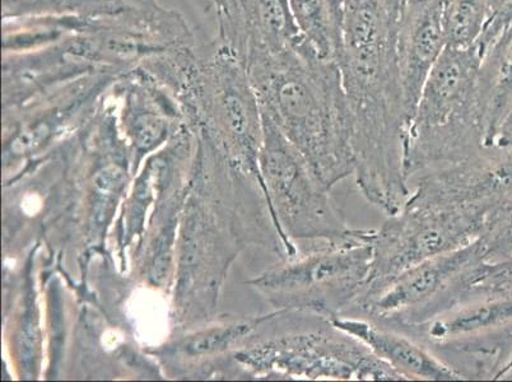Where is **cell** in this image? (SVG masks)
Returning a JSON list of instances; mask_svg holds the SVG:
<instances>
[{"label": "cell", "instance_id": "obj_1", "mask_svg": "<svg viewBox=\"0 0 512 382\" xmlns=\"http://www.w3.org/2000/svg\"><path fill=\"white\" fill-rule=\"evenodd\" d=\"M408 0H342L335 64L346 97L355 175L367 185L402 177L411 124L398 73V36Z\"/></svg>", "mask_w": 512, "mask_h": 382}, {"label": "cell", "instance_id": "obj_2", "mask_svg": "<svg viewBox=\"0 0 512 382\" xmlns=\"http://www.w3.org/2000/svg\"><path fill=\"white\" fill-rule=\"evenodd\" d=\"M262 114L302 153L332 190L355 174L348 111L335 62L316 54L309 41L281 54L245 60Z\"/></svg>", "mask_w": 512, "mask_h": 382}, {"label": "cell", "instance_id": "obj_3", "mask_svg": "<svg viewBox=\"0 0 512 382\" xmlns=\"http://www.w3.org/2000/svg\"><path fill=\"white\" fill-rule=\"evenodd\" d=\"M481 60L477 46H446L432 69L407 132V183L422 172L469 160L487 148Z\"/></svg>", "mask_w": 512, "mask_h": 382}, {"label": "cell", "instance_id": "obj_4", "mask_svg": "<svg viewBox=\"0 0 512 382\" xmlns=\"http://www.w3.org/2000/svg\"><path fill=\"white\" fill-rule=\"evenodd\" d=\"M374 230H360L341 241L307 245L254 286L302 315L330 320L348 314L369 281Z\"/></svg>", "mask_w": 512, "mask_h": 382}, {"label": "cell", "instance_id": "obj_5", "mask_svg": "<svg viewBox=\"0 0 512 382\" xmlns=\"http://www.w3.org/2000/svg\"><path fill=\"white\" fill-rule=\"evenodd\" d=\"M487 218L472 209L427 202L408 194L399 211L372 232L370 277L355 307L404 270L477 241Z\"/></svg>", "mask_w": 512, "mask_h": 382}, {"label": "cell", "instance_id": "obj_6", "mask_svg": "<svg viewBox=\"0 0 512 382\" xmlns=\"http://www.w3.org/2000/svg\"><path fill=\"white\" fill-rule=\"evenodd\" d=\"M260 163L274 220L292 248L297 246L291 239L313 245L348 239L360 231L347 225L330 190L316 177L299 149L265 115Z\"/></svg>", "mask_w": 512, "mask_h": 382}, {"label": "cell", "instance_id": "obj_7", "mask_svg": "<svg viewBox=\"0 0 512 382\" xmlns=\"http://www.w3.org/2000/svg\"><path fill=\"white\" fill-rule=\"evenodd\" d=\"M487 263L479 240L404 270L348 314L407 332L473 297Z\"/></svg>", "mask_w": 512, "mask_h": 382}, {"label": "cell", "instance_id": "obj_8", "mask_svg": "<svg viewBox=\"0 0 512 382\" xmlns=\"http://www.w3.org/2000/svg\"><path fill=\"white\" fill-rule=\"evenodd\" d=\"M67 44L74 57L120 74L167 51L194 46L195 37L175 9L157 0H129L118 12L82 18Z\"/></svg>", "mask_w": 512, "mask_h": 382}, {"label": "cell", "instance_id": "obj_9", "mask_svg": "<svg viewBox=\"0 0 512 382\" xmlns=\"http://www.w3.org/2000/svg\"><path fill=\"white\" fill-rule=\"evenodd\" d=\"M255 368L309 381H407L369 348L328 320L316 318L297 330L262 344L248 354Z\"/></svg>", "mask_w": 512, "mask_h": 382}, {"label": "cell", "instance_id": "obj_10", "mask_svg": "<svg viewBox=\"0 0 512 382\" xmlns=\"http://www.w3.org/2000/svg\"><path fill=\"white\" fill-rule=\"evenodd\" d=\"M216 8L221 44L244 62L251 55L281 54L305 43L290 0H221Z\"/></svg>", "mask_w": 512, "mask_h": 382}, {"label": "cell", "instance_id": "obj_11", "mask_svg": "<svg viewBox=\"0 0 512 382\" xmlns=\"http://www.w3.org/2000/svg\"><path fill=\"white\" fill-rule=\"evenodd\" d=\"M445 0H408L398 36V73L411 120L428 76L444 53Z\"/></svg>", "mask_w": 512, "mask_h": 382}, {"label": "cell", "instance_id": "obj_12", "mask_svg": "<svg viewBox=\"0 0 512 382\" xmlns=\"http://www.w3.org/2000/svg\"><path fill=\"white\" fill-rule=\"evenodd\" d=\"M343 333L361 342L381 361L388 363L407 381L470 380L453 363L442 360L431 348L411 335L358 314H341L328 320Z\"/></svg>", "mask_w": 512, "mask_h": 382}, {"label": "cell", "instance_id": "obj_13", "mask_svg": "<svg viewBox=\"0 0 512 382\" xmlns=\"http://www.w3.org/2000/svg\"><path fill=\"white\" fill-rule=\"evenodd\" d=\"M512 326V293L469 298L427 323L407 330L432 351L456 353Z\"/></svg>", "mask_w": 512, "mask_h": 382}, {"label": "cell", "instance_id": "obj_14", "mask_svg": "<svg viewBox=\"0 0 512 382\" xmlns=\"http://www.w3.org/2000/svg\"><path fill=\"white\" fill-rule=\"evenodd\" d=\"M65 39L23 53H3V87L6 96L23 99L32 95H45L73 79L104 71L74 57Z\"/></svg>", "mask_w": 512, "mask_h": 382}, {"label": "cell", "instance_id": "obj_15", "mask_svg": "<svg viewBox=\"0 0 512 382\" xmlns=\"http://www.w3.org/2000/svg\"><path fill=\"white\" fill-rule=\"evenodd\" d=\"M113 87L127 102L128 129L139 151L164 141L172 116L169 88L142 65L120 73Z\"/></svg>", "mask_w": 512, "mask_h": 382}, {"label": "cell", "instance_id": "obj_16", "mask_svg": "<svg viewBox=\"0 0 512 382\" xmlns=\"http://www.w3.org/2000/svg\"><path fill=\"white\" fill-rule=\"evenodd\" d=\"M479 88L486 113V146L492 147L512 113V25L484 51Z\"/></svg>", "mask_w": 512, "mask_h": 382}, {"label": "cell", "instance_id": "obj_17", "mask_svg": "<svg viewBox=\"0 0 512 382\" xmlns=\"http://www.w3.org/2000/svg\"><path fill=\"white\" fill-rule=\"evenodd\" d=\"M297 26L321 59L335 62L341 37L342 0H290Z\"/></svg>", "mask_w": 512, "mask_h": 382}, {"label": "cell", "instance_id": "obj_18", "mask_svg": "<svg viewBox=\"0 0 512 382\" xmlns=\"http://www.w3.org/2000/svg\"><path fill=\"white\" fill-rule=\"evenodd\" d=\"M129 0H2L3 21L29 17L92 18L118 12Z\"/></svg>", "mask_w": 512, "mask_h": 382}, {"label": "cell", "instance_id": "obj_19", "mask_svg": "<svg viewBox=\"0 0 512 382\" xmlns=\"http://www.w3.org/2000/svg\"><path fill=\"white\" fill-rule=\"evenodd\" d=\"M495 0H445L444 22L448 46L472 48L491 16Z\"/></svg>", "mask_w": 512, "mask_h": 382}, {"label": "cell", "instance_id": "obj_20", "mask_svg": "<svg viewBox=\"0 0 512 382\" xmlns=\"http://www.w3.org/2000/svg\"><path fill=\"white\" fill-rule=\"evenodd\" d=\"M488 263L502 262L512 256V199L502 204L487 218L481 237Z\"/></svg>", "mask_w": 512, "mask_h": 382}, {"label": "cell", "instance_id": "obj_21", "mask_svg": "<svg viewBox=\"0 0 512 382\" xmlns=\"http://www.w3.org/2000/svg\"><path fill=\"white\" fill-rule=\"evenodd\" d=\"M254 326L255 323H242L228 326L226 329L212 330V332L194 339L189 344V352L202 354L222 351L237 340L245 338L254 329Z\"/></svg>", "mask_w": 512, "mask_h": 382}, {"label": "cell", "instance_id": "obj_22", "mask_svg": "<svg viewBox=\"0 0 512 382\" xmlns=\"http://www.w3.org/2000/svg\"><path fill=\"white\" fill-rule=\"evenodd\" d=\"M512 293V256L497 263H486L474 286V296Z\"/></svg>", "mask_w": 512, "mask_h": 382}, {"label": "cell", "instance_id": "obj_23", "mask_svg": "<svg viewBox=\"0 0 512 382\" xmlns=\"http://www.w3.org/2000/svg\"><path fill=\"white\" fill-rule=\"evenodd\" d=\"M172 231H167L160 240L155 260L151 267V279L155 284H161L169 274L171 264Z\"/></svg>", "mask_w": 512, "mask_h": 382}, {"label": "cell", "instance_id": "obj_24", "mask_svg": "<svg viewBox=\"0 0 512 382\" xmlns=\"http://www.w3.org/2000/svg\"><path fill=\"white\" fill-rule=\"evenodd\" d=\"M95 181L97 189L104 191V193H110V191H114L119 189L120 186H123L125 175L118 167H109V169L99 172Z\"/></svg>", "mask_w": 512, "mask_h": 382}, {"label": "cell", "instance_id": "obj_25", "mask_svg": "<svg viewBox=\"0 0 512 382\" xmlns=\"http://www.w3.org/2000/svg\"><path fill=\"white\" fill-rule=\"evenodd\" d=\"M36 339V325L34 321L27 320L22 335V358L26 363L29 362V358L35 356Z\"/></svg>", "mask_w": 512, "mask_h": 382}, {"label": "cell", "instance_id": "obj_26", "mask_svg": "<svg viewBox=\"0 0 512 382\" xmlns=\"http://www.w3.org/2000/svg\"><path fill=\"white\" fill-rule=\"evenodd\" d=\"M492 147H512V115L502 125Z\"/></svg>", "mask_w": 512, "mask_h": 382}, {"label": "cell", "instance_id": "obj_27", "mask_svg": "<svg viewBox=\"0 0 512 382\" xmlns=\"http://www.w3.org/2000/svg\"><path fill=\"white\" fill-rule=\"evenodd\" d=\"M211 2L213 4V6H214V4H217L218 2H221V0H211Z\"/></svg>", "mask_w": 512, "mask_h": 382}]
</instances>
